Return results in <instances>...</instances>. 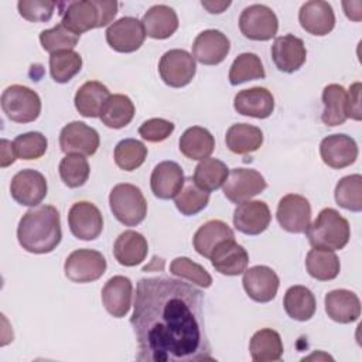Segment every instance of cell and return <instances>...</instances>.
<instances>
[{
  "label": "cell",
  "mask_w": 362,
  "mask_h": 362,
  "mask_svg": "<svg viewBox=\"0 0 362 362\" xmlns=\"http://www.w3.org/2000/svg\"><path fill=\"white\" fill-rule=\"evenodd\" d=\"M204 294L195 286L165 276L141 279L130 324L137 361H214L205 331Z\"/></svg>",
  "instance_id": "obj_1"
},
{
  "label": "cell",
  "mask_w": 362,
  "mask_h": 362,
  "mask_svg": "<svg viewBox=\"0 0 362 362\" xmlns=\"http://www.w3.org/2000/svg\"><path fill=\"white\" fill-rule=\"evenodd\" d=\"M20 246L30 253L52 252L62 239L59 212L52 205H38L28 209L17 226Z\"/></svg>",
  "instance_id": "obj_2"
},
{
  "label": "cell",
  "mask_w": 362,
  "mask_h": 362,
  "mask_svg": "<svg viewBox=\"0 0 362 362\" xmlns=\"http://www.w3.org/2000/svg\"><path fill=\"white\" fill-rule=\"evenodd\" d=\"M61 24L81 37L82 33L105 27L117 14V3L113 0H79L59 3Z\"/></svg>",
  "instance_id": "obj_3"
},
{
  "label": "cell",
  "mask_w": 362,
  "mask_h": 362,
  "mask_svg": "<svg viewBox=\"0 0 362 362\" xmlns=\"http://www.w3.org/2000/svg\"><path fill=\"white\" fill-rule=\"evenodd\" d=\"M305 233L313 247L341 250L349 242L351 226L337 209L324 208L308 225Z\"/></svg>",
  "instance_id": "obj_4"
},
{
  "label": "cell",
  "mask_w": 362,
  "mask_h": 362,
  "mask_svg": "<svg viewBox=\"0 0 362 362\" xmlns=\"http://www.w3.org/2000/svg\"><path fill=\"white\" fill-rule=\"evenodd\" d=\"M109 205L115 218L124 226H136L147 215V201L143 192L129 182H122L112 188Z\"/></svg>",
  "instance_id": "obj_5"
},
{
  "label": "cell",
  "mask_w": 362,
  "mask_h": 362,
  "mask_svg": "<svg viewBox=\"0 0 362 362\" xmlns=\"http://www.w3.org/2000/svg\"><path fill=\"white\" fill-rule=\"evenodd\" d=\"M1 109L6 116L16 123H30L41 113V99L38 93L24 85H11L1 93Z\"/></svg>",
  "instance_id": "obj_6"
},
{
  "label": "cell",
  "mask_w": 362,
  "mask_h": 362,
  "mask_svg": "<svg viewBox=\"0 0 362 362\" xmlns=\"http://www.w3.org/2000/svg\"><path fill=\"white\" fill-rule=\"evenodd\" d=\"M239 30L249 40L267 41L277 34L279 20L270 7L264 4H250L240 13Z\"/></svg>",
  "instance_id": "obj_7"
},
{
  "label": "cell",
  "mask_w": 362,
  "mask_h": 362,
  "mask_svg": "<svg viewBox=\"0 0 362 362\" xmlns=\"http://www.w3.org/2000/svg\"><path fill=\"white\" fill-rule=\"evenodd\" d=\"M105 256L92 249L74 250L65 260V276L74 283H90L100 279L106 272Z\"/></svg>",
  "instance_id": "obj_8"
},
{
  "label": "cell",
  "mask_w": 362,
  "mask_h": 362,
  "mask_svg": "<svg viewBox=\"0 0 362 362\" xmlns=\"http://www.w3.org/2000/svg\"><path fill=\"white\" fill-rule=\"evenodd\" d=\"M197 72L194 57L185 49H170L163 54L158 62V74L163 82L171 88L188 85Z\"/></svg>",
  "instance_id": "obj_9"
},
{
  "label": "cell",
  "mask_w": 362,
  "mask_h": 362,
  "mask_svg": "<svg viewBox=\"0 0 362 362\" xmlns=\"http://www.w3.org/2000/svg\"><path fill=\"white\" fill-rule=\"evenodd\" d=\"M223 195L233 204L249 201L267 187L264 177L252 168H233L223 182Z\"/></svg>",
  "instance_id": "obj_10"
},
{
  "label": "cell",
  "mask_w": 362,
  "mask_h": 362,
  "mask_svg": "<svg viewBox=\"0 0 362 362\" xmlns=\"http://www.w3.org/2000/svg\"><path fill=\"white\" fill-rule=\"evenodd\" d=\"M68 225L76 239L95 240L103 230V216L95 204L79 201L69 208Z\"/></svg>",
  "instance_id": "obj_11"
},
{
  "label": "cell",
  "mask_w": 362,
  "mask_h": 362,
  "mask_svg": "<svg viewBox=\"0 0 362 362\" xmlns=\"http://www.w3.org/2000/svg\"><path fill=\"white\" fill-rule=\"evenodd\" d=\"M276 218L284 230L305 233L311 221V205L300 194H287L279 201Z\"/></svg>",
  "instance_id": "obj_12"
},
{
  "label": "cell",
  "mask_w": 362,
  "mask_h": 362,
  "mask_svg": "<svg viewBox=\"0 0 362 362\" xmlns=\"http://www.w3.org/2000/svg\"><path fill=\"white\" fill-rule=\"evenodd\" d=\"M99 144V133L83 122H71L59 133V147L65 154L93 156Z\"/></svg>",
  "instance_id": "obj_13"
},
{
  "label": "cell",
  "mask_w": 362,
  "mask_h": 362,
  "mask_svg": "<svg viewBox=\"0 0 362 362\" xmlns=\"http://www.w3.org/2000/svg\"><path fill=\"white\" fill-rule=\"evenodd\" d=\"M48 185L45 177L37 170H21L10 182V194L16 202L24 206H38L47 197Z\"/></svg>",
  "instance_id": "obj_14"
},
{
  "label": "cell",
  "mask_w": 362,
  "mask_h": 362,
  "mask_svg": "<svg viewBox=\"0 0 362 362\" xmlns=\"http://www.w3.org/2000/svg\"><path fill=\"white\" fill-rule=\"evenodd\" d=\"M146 38V31L136 17H122L113 21L106 30V41L117 52L137 51Z\"/></svg>",
  "instance_id": "obj_15"
},
{
  "label": "cell",
  "mask_w": 362,
  "mask_h": 362,
  "mask_svg": "<svg viewBox=\"0 0 362 362\" xmlns=\"http://www.w3.org/2000/svg\"><path fill=\"white\" fill-rule=\"evenodd\" d=\"M242 284L253 301L269 303L276 297L280 280L273 269L259 264L243 272Z\"/></svg>",
  "instance_id": "obj_16"
},
{
  "label": "cell",
  "mask_w": 362,
  "mask_h": 362,
  "mask_svg": "<svg viewBox=\"0 0 362 362\" xmlns=\"http://www.w3.org/2000/svg\"><path fill=\"white\" fill-rule=\"evenodd\" d=\"M358 144L348 134H331L322 139L320 144V156L331 168L341 170L354 164L358 158Z\"/></svg>",
  "instance_id": "obj_17"
},
{
  "label": "cell",
  "mask_w": 362,
  "mask_h": 362,
  "mask_svg": "<svg viewBox=\"0 0 362 362\" xmlns=\"http://www.w3.org/2000/svg\"><path fill=\"white\" fill-rule=\"evenodd\" d=\"M272 59L281 72L293 74L298 71L307 59L304 41L293 34L277 37L272 45Z\"/></svg>",
  "instance_id": "obj_18"
},
{
  "label": "cell",
  "mask_w": 362,
  "mask_h": 362,
  "mask_svg": "<svg viewBox=\"0 0 362 362\" xmlns=\"http://www.w3.org/2000/svg\"><path fill=\"white\" fill-rule=\"evenodd\" d=\"M230 49L229 38L219 30H204L192 44V57L202 65L221 64Z\"/></svg>",
  "instance_id": "obj_19"
},
{
  "label": "cell",
  "mask_w": 362,
  "mask_h": 362,
  "mask_svg": "<svg viewBox=\"0 0 362 362\" xmlns=\"http://www.w3.org/2000/svg\"><path fill=\"white\" fill-rule=\"evenodd\" d=\"M272 214L263 201L240 202L233 211V226L245 235H260L267 229Z\"/></svg>",
  "instance_id": "obj_20"
},
{
  "label": "cell",
  "mask_w": 362,
  "mask_h": 362,
  "mask_svg": "<svg viewBox=\"0 0 362 362\" xmlns=\"http://www.w3.org/2000/svg\"><path fill=\"white\" fill-rule=\"evenodd\" d=\"M298 21L303 30L313 35H327L335 27V14L328 1H305L298 11Z\"/></svg>",
  "instance_id": "obj_21"
},
{
  "label": "cell",
  "mask_w": 362,
  "mask_h": 362,
  "mask_svg": "<svg viewBox=\"0 0 362 362\" xmlns=\"http://www.w3.org/2000/svg\"><path fill=\"white\" fill-rule=\"evenodd\" d=\"M100 296L106 311L115 318H122L130 310L133 284L129 277L113 276L105 283Z\"/></svg>",
  "instance_id": "obj_22"
},
{
  "label": "cell",
  "mask_w": 362,
  "mask_h": 362,
  "mask_svg": "<svg viewBox=\"0 0 362 362\" xmlns=\"http://www.w3.org/2000/svg\"><path fill=\"white\" fill-rule=\"evenodd\" d=\"M233 107L239 115L266 119L274 110V98L266 88L253 86L239 90L235 95Z\"/></svg>",
  "instance_id": "obj_23"
},
{
  "label": "cell",
  "mask_w": 362,
  "mask_h": 362,
  "mask_svg": "<svg viewBox=\"0 0 362 362\" xmlns=\"http://www.w3.org/2000/svg\"><path fill=\"white\" fill-rule=\"evenodd\" d=\"M185 181L182 168L175 161L158 163L150 178V187L153 194L160 199L174 198L182 188Z\"/></svg>",
  "instance_id": "obj_24"
},
{
  "label": "cell",
  "mask_w": 362,
  "mask_h": 362,
  "mask_svg": "<svg viewBox=\"0 0 362 362\" xmlns=\"http://www.w3.org/2000/svg\"><path fill=\"white\" fill-rule=\"evenodd\" d=\"M211 263L216 272L225 276H239L249 264L246 249L235 239L222 242L212 253Z\"/></svg>",
  "instance_id": "obj_25"
},
{
  "label": "cell",
  "mask_w": 362,
  "mask_h": 362,
  "mask_svg": "<svg viewBox=\"0 0 362 362\" xmlns=\"http://www.w3.org/2000/svg\"><path fill=\"white\" fill-rule=\"evenodd\" d=\"M325 313L335 322L349 324L359 318L361 301L351 290H332L325 296Z\"/></svg>",
  "instance_id": "obj_26"
},
{
  "label": "cell",
  "mask_w": 362,
  "mask_h": 362,
  "mask_svg": "<svg viewBox=\"0 0 362 362\" xmlns=\"http://www.w3.org/2000/svg\"><path fill=\"white\" fill-rule=\"evenodd\" d=\"M148 252V245L146 238L136 230L122 232L113 245V256L119 264L126 267H133L140 264Z\"/></svg>",
  "instance_id": "obj_27"
},
{
  "label": "cell",
  "mask_w": 362,
  "mask_h": 362,
  "mask_svg": "<svg viewBox=\"0 0 362 362\" xmlns=\"http://www.w3.org/2000/svg\"><path fill=\"white\" fill-rule=\"evenodd\" d=\"M141 24L144 27L146 35L150 38L165 40L177 31L180 23L174 8L165 4H156L144 13Z\"/></svg>",
  "instance_id": "obj_28"
},
{
  "label": "cell",
  "mask_w": 362,
  "mask_h": 362,
  "mask_svg": "<svg viewBox=\"0 0 362 362\" xmlns=\"http://www.w3.org/2000/svg\"><path fill=\"white\" fill-rule=\"evenodd\" d=\"M235 239L233 230L219 219H211L199 226V229L195 232L192 243L197 253L201 256L211 259L214 250L225 240Z\"/></svg>",
  "instance_id": "obj_29"
},
{
  "label": "cell",
  "mask_w": 362,
  "mask_h": 362,
  "mask_svg": "<svg viewBox=\"0 0 362 362\" xmlns=\"http://www.w3.org/2000/svg\"><path fill=\"white\" fill-rule=\"evenodd\" d=\"M109 89L99 81H88L75 93V107L85 117H99L105 102L109 99Z\"/></svg>",
  "instance_id": "obj_30"
},
{
  "label": "cell",
  "mask_w": 362,
  "mask_h": 362,
  "mask_svg": "<svg viewBox=\"0 0 362 362\" xmlns=\"http://www.w3.org/2000/svg\"><path fill=\"white\" fill-rule=\"evenodd\" d=\"M225 143L235 154H249L263 144V132L253 124L236 123L226 130Z\"/></svg>",
  "instance_id": "obj_31"
},
{
  "label": "cell",
  "mask_w": 362,
  "mask_h": 362,
  "mask_svg": "<svg viewBox=\"0 0 362 362\" xmlns=\"http://www.w3.org/2000/svg\"><path fill=\"white\" fill-rule=\"evenodd\" d=\"M215 150V139L211 132L201 126L188 127L180 137V151L191 160H204Z\"/></svg>",
  "instance_id": "obj_32"
},
{
  "label": "cell",
  "mask_w": 362,
  "mask_h": 362,
  "mask_svg": "<svg viewBox=\"0 0 362 362\" xmlns=\"http://www.w3.org/2000/svg\"><path fill=\"white\" fill-rule=\"evenodd\" d=\"M249 351L255 362H273L281 359L284 349L280 334L272 328L256 331L250 339Z\"/></svg>",
  "instance_id": "obj_33"
},
{
  "label": "cell",
  "mask_w": 362,
  "mask_h": 362,
  "mask_svg": "<svg viewBox=\"0 0 362 362\" xmlns=\"http://www.w3.org/2000/svg\"><path fill=\"white\" fill-rule=\"evenodd\" d=\"M322 113L321 120L324 124L334 127L342 124L346 116V90L342 85L329 83L322 90Z\"/></svg>",
  "instance_id": "obj_34"
},
{
  "label": "cell",
  "mask_w": 362,
  "mask_h": 362,
  "mask_svg": "<svg viewBox=\"0 0 362 362\" xmlns=\"http://www.w3.org/2000/svg\"><path fill=\"white\" fill-rule=\"evenodd\" d=\"M283 305L290 318L308 321L315 314L317 301L313 291L305 286H291L284 294Z\"/></svg>",
  "instance_id": "obj_35"
},
{
  "label": "cell",
  "mask_w": 362,
  "mask_h": 362,
  "mask_svg": "<svg viewBox=\"0 0 362 362\" xmlns=\"http://www.w3.org/2000/svg\"><path fill=\"white\" fill-rule=\"evenodd\" d=\"M134 105L127 95H110L100 110V120L110 129H122L127 126L134 116Z\"/></svg>",
  "instance_id": "obj_36"
},
{
  "label": "cell",
  "mask_w": 362,
  "mask_h": 362,
  "mask_svg": "<svg viewBox=\"0 0 362 362\" xmlns=\"http://www.w3.org/2000/svg\"><path fill=\"white\" fill-rule=\"evenodd\" d=\"M305 269L313 279L328 281L339 274L341 263L334 250L314 247L307 253Z\"/></svg>",
  "instance_id": "obj_37"
},
{
  "label": "cell",
  "mask_w": 362,
  "mask_h": 362,
  "mask_svg": "<svg viewBox=\"0 0 362 362\" xmlns=\"http://www.w3.org/2000/svg\"><path fill=\"white\" fill-rule=\"evenodd\" d=\"M228 174H229V168L223 161L218 158L206 157L197 164L192 180L198 187L211 192L223 185Z\"/></svg>",
  "instance_id": "obj_38"
},
{
  "label": "cell",
  "mask_w": 362,
  "mask_h": 362,
  "mask_svg": "<svg viewBox=\"0 0 362 362\" xmlns=\"http://www.w3.org/2000/svg\"><path fill=\"white\" fill-rule=\"evenodd\" d=\"M174 198L177 209L185 216H192L206 208L209 202V192L198 187L192 177H188L185 178L181 191Z\"/></svg>",
  "instance_id": "obj_39"
},
{
  "label": "cell",
  "mask_w": 362,
  "mask_h": 362,
  "mask_svg": "<svg viewBox=\"0 0 362 362\" xmlns=\"http://www.w3.org/2000/svg\"><path fill=\"white\" fill-rule=\"evenodd\" d=\"M266 76L260 57L253 52H243L238 55L229 69V82L236 86L247 81L263 79Z\"/></svg>",
  "instance_id": "obj_40"
},
{
  "label": "cell",
  "mask_w": 362,
  "mask_h": 362,
  "mask_svg": "<svg viewBox=\"0 0 362 362\" xmlns=\"http://www.w3.org/2000/svg\"><path fill=\"white\" fill-rule=\"evenodd\" d=\"M82 68V57L74 51H59L49 55V74L58 83L69 82Z\"/></svg>",
  "instance_id": "obj_41"
},
{
  "label": "cell",
  "mask_w": 362,
  "mask_h": 362,
  "mask_svg": "<svg viewBox=\"0 0 362 362\" xmlns=\"http://www.w3.org/2000/svg\"><path fill=\"white\" fill-rule=\"evenodd\" d=\"M335 201L339 206L352 211H362V177L361 174H352L342 177L335 187Z\"/></svg>",
  "instance_id": "obj_42"
},
{
  "label": "cell",
  "mask_w": 362,
  "mask_h": 362,
  "mask_svg": "<svg viewBox=\"0 0 362 362\" xmlns=\"http://www.w3.org/2000/svg\"><path fill=\"white\" fill-rule=\"evenodd\" d=\"M147 157V147L136 139H123L115 147V163L120 170L133 171Z\"/></svg>",
  "instance_id": "obj_43"
},
{
  "label": "cell",
  "mask_w": 362,
  "mask_h": 362,
  "mask_svg": "<svg viewBox=\"0 0 362 362\" xmlns=\"http://www.w3.org/2000/svg\"><path fill=\"white\" fill-rule=\"evenodd\" d=\"M59 177L64 181V184L69 188H78L82 187L90 173V167L85 156L81 154H66L58 167Z\"/></svg>",
  "instance_id": "obj_44"
},
{
  "label": "cell",
  "mask_w": 362,
  "mask_h": 362,
  "mask_svg": "<svg viewBox=\"0 0 362 362\" xmlns=\"http://www.w3.org/2000/svg\"><path fill=\"white\" fill-rule=\"evenodd\" d=\"M170 273L204 288H208L212 284L211 274L201 264L192 262L189 257L185 256L175 257L170 263Z\"/></svg>",
  "instance_id": "obj_45"
},
{
  "label": "cell",
  "mask_w": 362,
  "mask_h": 362,
  "mask_svg": "<svg viewBox=\"0 0 362 362\" xmlns=\"http://www.w3.org/2000/svg\"><path fill=\"white\" fill-rule=\"evenodd\" d=\"M79 41V35L71 33L61 23L49 30H44L40 34V42L49 54L74 49Z\"/></svg>",
  "instance_id": "obj_46"
},
{
  "label": "cell",
  "mask_w": 362,
  "mask_h": 362,
  "mask_svg": "<svg viewBox=\"0 0 362 362\" xmlns=\"http://www.w3.org/2000/svg\"><path fill=\"white\" fill-rule=\"evenodd\" d=\"M13 144H14L17 158L37 160L45 154L48 147V140L40 132H28V133L18 134L14 139Z\"/></svg>",
  "instance_id": "obj_47"
},
{
  "label": "cell",
  "mask_w": 362,
  "mask_h": 362,
  "mask_svg": "<svg viewBox=\"0 0 362 362\" xmlns=\"http://www.w3.org/2000/svg\"><path fill=\"white\" fill-rule=\"evenodd\" d=\"M58 4L49 0H20L17 3L18 13L31 23H44L51 20Z\"/></svg>",
  "instance_id": "obj_48"
},
{
  "label": "cell",
  "mask_w": 362,
  "mask_h": 362,
  "mask_svg": "<svg viewBox=\"0 0 362 362\" xmlns=\"http://www.w3.org/2000/svg\"><path fill=\"white\" fill-rule=\"evenodd\" d=\"M174 132V123L161 117H153L143 122L139 127V134L150 141V143H160L168 139Z\"/></svg>",
  "instance_id": "obj_49"
},
{
  "label": "cell",
  "mask_w": 362,
  "mask_h": 362,
  "mask_svg": "<svg viewBox=\"0 0 362 362\" xmlns=\"http://www.w3.org/2000/svg\"><path fill=\"white\" fill-rule=\"evenodd\" d=\"M346 116L354 120L362 119L361 112V82H355L346 92Z\"/></svg>",
  "instance_id": "obj_50"
},
{
  "label": "cell",
  "mask_w": 362,
  "mask_h": 362,
  "mask_svg": "<svg viewBox=\"0 0 362 362\" xmlns=\"http://www.w3.org/2000/svg\"><path fill=\"white\" fill-rule=\"evenodd\" d=\"M17 158L14 144L6 139H1L0 141V167L6 168L11 165Z\"/></svg>",
  "instance_id": "obj_51"
},
{
  "label": "cell",
  "mask_w": 362,
  "mask_h": 362,
  "mask_svg": "<svg viewBox=\"0 0 362 362\" xmlns=\"http://www.w3.org/2000/svg\"><path fill=\"white\" fill-rule=\"evenodd\" d=\"M342 7L349 20L361 21V18H362V1L361 0L342 1Z\"/></svg>",
  "instance_id": "obj_52"
},
{
  "label": "cell",
  "mask_w": 362,
  "mask_h": 362,
  "mask_svg": "<svg viewBox=\"0 0 362 362\" xmlns=\"http://www.w3.org/2000/svg\"><path fill=\"white\" fill-rule=\"evenodd\" d=\"M202 7H205L212 14H219L225 11L230 6V1H202Z\"/></svg>",
  "instance_id": "obj_53"
}]
</instances>
